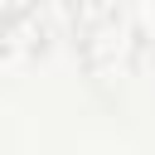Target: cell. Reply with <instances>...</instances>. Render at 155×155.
Listing matches in <instances>:
<instances>
[{"label":"cell","mask_w":155,"mask_h":155,"mask_svg":"<svg viewBox=\"0 0 155 155\" xmlns=\"http://www.w3.org/2000/svg\"><path fill=\"white\" fill-rule=\"evenodd\" d=\"M19 10H24V0H0V53L10 48V29H15Z\"/></svg>","instance_id":"cell-3"},{"label":"cell","mask_w":155,"mask_h":155,"mask_svg":"<svg viewBox=\"0 0 155 155\" xmlns=\"http://www.w3.org/2000/svg\"><path fill=\"white\" fill-rule=\"evenodd\" d=\"M78 24H82V0H24L5 53L48 58L53 48H73Z\"/></svg>","instance_id":"cell-2"},{"label":"cell","mask_w":155,"mask_h":155,"mask_svg":"<svg viewBox=\"0 0 155 155\" xmlns=\"http://www.w3.org/2000/svg\"><path fill=\"white\" fill-rule=\"evenodd\" d=\"M73 53L97 82H121L136 73V63L145 53V34L126 10L102 5V0H82V24L73 39Z\"/></svg>","instance_id":"cell-1"}]
</instances>
